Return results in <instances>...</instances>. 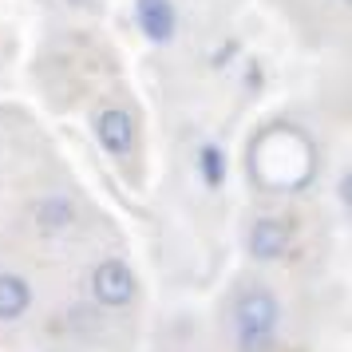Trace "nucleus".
<instances>
[{
	"label": "nucleus",
	"instance_id": "nucleus-2",
	"mask_svg": "<svg viewBox=\"0 0 352 352\" xmlns=\"http://www.w3.org/2000/svg\"><path fill=\"white\" fill-rule=\"evenodd\" d=\"M91 289H96V301L107 305V309H119L135 297V277L123 261H103L96 273H91Z\"/></svg>",
	"mask_w": 352,
	"mask_h": 352
},
{
	"label": "nucleus",
	"instance_id": "nucleus-3",
	"mask_svg": "<svg viewBox=\"0 0 352 352\" xmlns=\"http://www.w3.org/2000/svg\"><path fill=\"white\" fill-rule=\"evenodd\" d=\"M289 245V226L281 218H257L250 230V254L254 257H277Z\"/></svg>",
	"mask_w": 352,
	"mask_h": 352
},
{
	"label": "nucleus",
	"instance_id": "nucleus-1",
	"mask_svg": "<svg viewBox=\"0 0 352 352\" xmlns=\"http://www.w3.org/2000/svg\"><path fill=\"white\" fill-rule=\"evenodd\" d=\"M277 329V301L265 289H250L238 297V349L265 352Z\"/></svg>",
	"mask_w": 352,
	"mask_h": 352
},
{
	"label": "nucleus",
	"instance_id": "nucleus-4",
	"mask_svg": "<svg viewBox=\"0 0 352 352\" xmlns=\"http://www.w3.org/2000/svg\"><path fill=\"white\" fill-rule=\"evenodd\" d=\"M99 139H103V146L111 151V155H127L131 143H135V123H131L127 111H103L99 115Z\"/></svg>",
	"mask_w": 352,
	"mask_h": 352
},
{
	"label": "nucleus",
	"instance_id": "nucleus-6",
	"mask_svg": "<svg viewBox=\"0 0 352 352\" xmlns=\"http://www.w3.org/2000/svg\"><path fill=\"white\" fill-rule=\"evenodd\" d=\"M139 20H143V32L151 40H166L175 32V8L170 0H139Z\"/></svg>",
	"mask_w": 352,
	"mask_h": 352
},
{
	"label": "nucleus",
	"instance_id": "nucleus-7",
	"mask_svg": "<svg viewBox=\"0 0 352 352\" xmlns=\"http://www.w3.org/2000/svg\"><path fill=\"white\" fill-rule=\"evenodd\" d=\"M36 214H40V226H44V230H60V226H67L76 218V210L67 206V202H60V198H56V202H44Z\"/></svg>",
	"mask_w": 352,
	"mask_h": 352
},
{
	"label": "nucleus",
	"instance_id": "nucleus-8",
	"mask_svg": "<svg viewBox=\"0 0 352 352\" xmlns=\"http://www.w3.org/2000/svg\"><path fill=\"white\" fill-rule=\"evenodd\" d=\"M202 175H206L210 186H222L226 162H222V151H218V146H206V151H202Z\"/></svg>",
	"mask_w": 352,
	"mask_h": 352
},
{
	"label": "nucleus",
	"instance_id": "nucleus-5",
	"mask_svg": "<svg viewBox=\"0 0 352 352\" xmlns=\"http://www.w3.org/2000/svg\"><path fill=\"white\" fill-rule=\"evenodd\" d=\"M28 301H32V289H28V281H24V277H16V273H4V277H0V320L24 317Z\"/></svg>",
	"mask_w": 352,
	"mask_h": 352
}]
</instances>
